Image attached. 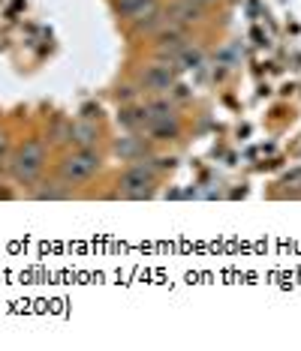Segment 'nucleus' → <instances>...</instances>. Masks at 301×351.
<instances>
[{
    "label": "nucleus",
    "mask_w": 301,
    "mask_h": 351,
    "mask_svg": "<svg viewBox=\"0 0 301 351\" xmlns=\"http://www.w3.org/2000/svg\"><path fill=\"white\" fill-rule=\"evenodd\" d=\"M157 183H160V169H157L150 159H136L121 171L118 178V195L121 198H133V202H142V198H154Z\"/></svg>",
    "instance_id": "f257e3e1"
},
{
    "label": "nucleus",
    "mask_w": 301,
    "mask_h": 351,
    "mask_svg": "<svg viewBox=\"0 0 301 351\" xmlns=\"http://www.w3.org/2000/svg\"><path fill=\"white\" fill-rule=\"evenodd\" d=\"M178 75H181L178 60L150 58L145 66L136 73V84H139V90L148 93V97H166V93L178 84Z\"/></svg>",
    "instance_id": "f03ea898"
},
{
    "label": "nucleus",
    "mask_w": 301,
    "mask_h": 351,
    "mask_svg": "<svg viewBox=\"0 0 301 351\" xmlns=\"http://www.w3.org/2000/svg\"><path fill=\"white\" fill-rule=\"evenodd\" d=\"M102 169V156L93 147H78L73 154H67L58 162V178L69 186H78V183H88L91 178H97Z\"/></svg>",
    "instance_id": "7ed1b4c3"
},
{
    "label": "nucleus",
    "mask_w": 301,
    "mask_h": 351,
    "mask_svg": "<svg viewBox=\"0 0 301 351\" xmlns=\"http://www.w3.org/2000/svg\"><path fill=\"white\" fill-rule=\"evenodd\" d=\"M45 169V147H43V141H36V138H30L25 141L19 150L12 154L10 159V174H12V180L15 183H34L39 174H43Z\"/></svg>",
    "instance_id": "20e7f679"
},
{
    "label": "nucleus",
    "mask_w": 301,
    "mask_h": 351,
    "mask_svg": "<svg viewBox=\"0 0 301 351\" xmlns=\"http://www.w3.org/2000/svg\"><path fill=\"white\" fill-rule=\"evenodd\" d=\"M190 43H193L190 27H181V25H175V21H169L160 34L150 39V58H172V60H178V54L184 51Z\"/></svg>",
    "instance_id": "39448f33"
},
{
    "label": "nucleus",
    "mask_w": 301,
    "mask_h": 351,
    "mask_svg": "<svg viewBox=\"0 0 301 351\" xmlns=\"http://www.w3.org/2000/svg\"><path fill=\"white\" fill-rule=\"evenodd\" d=\"M163 10L169 15V21H175L181 27H193V25H205L208 21V10L193 3V0H169Z\"/></svg>",
    "instance_id": "423d86ee"
},
{
    "label": "nucleus",
    "mask_w": 301,
    "mask_h": 351,
    "mask_svg": "<svg viewBox=\"0 0 301 351\" xmlns=\"http://www.w3.org/2000/svg\"><path fill=\"white\" fill-rule=\"evenodd\" d=\"M160 6H163L160 0H115V15L121 21H126V25H136L145 15L157 12Z\"/></svg>",
    "instance_id": "0eeeda50"
},
{
    "label": "nucleus",
    "mask_w": 301,
    "mask_h": 351,
    "mask_svg": "<svg viewBox=\"0 0 301 351\" xmlns=\"http://www.w3.org/2000/svg\"><path fill=\"white\" fill-rule=\"evenodd\" d=\"M166 25H169V15H166V10L160 6L157 12H150L142 21H136V25H130V36L133 39H154Z\"/></svg>",
    "instance_id": "6e6552de"
},
{
    "label": "nucleus",
    "mask_w": 301,
    "mask_h": 351,
    "mask_svg": "<svg viewBox=\"0 0 301 351\" xmlns=\"http://www.w3.org/2000/svg\"><path fill=\"white\" fill-rule=\"evenodd\" d=\"M115 154L121 156V159H126V162L145 159V154H148V141H145V135L130 132V135H124V138H118V141H115Z\"/></svg>",
    "instance_id": "1a4fd4ad"
},
{
    "label": "nucleus",
    "mask_w": 301,
    "mask_h": 351,
    "mask_svg": "<svg viewBox=\"0 0 301 351\" xmlns=\"http://www.w3.org/2000/svg\"><path fill=\"white\" fill-rule=\"evenodd\" d=\"M118 123L124 126L126 132H145L148 126V106H126L121 108V114H118Z\"/></svg>",
    "instance_id": "9d476101"
},
{
    "label": "nucleus",
    "mask_w": 301,
    "mask_h": 351,
    "mask_svg": "<svg viewBox=\"0 0 301 351\" xmlns=\"http://www.w3.org/2000/svg\"><path fill=\"white\" fill-rule=\"evenodd\" d=\"M69 141L78 147H93L100 141V130L93 123L88 121H82V123H76V126H69Z\"/></svg>",
    "instance_id": "9b49d317"
},
{
    "label": "nucleus",
    "mask_w": 301,
    "mask_h": 351,
    "mask_svg": "<svg viewBox=\"0 0 301 351\" xmlns=\"http://www.w3.org/2000/svg\"><path fill=\"white\" fill-rule=\"evenodd\" d=\"M178 66H181V73H184V69H199V66H205V49L196 43V39L178 54Z\"/></svg>",
    "instance_id": "f8f14e48"
},
{
    "label": "nucleus",
    "mask_w": 301,
    "mask_h": 351,
    "mask_svg": "<svg viewBox=\"0 0 301 351\" xmlns=\"http://www.w3.org/2000/svg\"><path fill=\"white\" fill-rule=\"evenodd\" d=\"M67 189H36V198H67Z\"/></svg>",
    "instance_id": "ddd939ff"
},
{
    "label": "nucleus",
    "mask_w": 301,
    "mask_h": 351,
    "mask_svg": "<svg viewBox=\"0 0 301 351\" xmlns=\"http://www.w3.org/2000/svg\"><path fill=\"white\" fill-rule=\"evenodd\" d=\"M193 3H199V6H205V10H214V6L220 3V0H193Z\"/></svg>",
    "instance_id": "4468645a"
}]
</instances>
